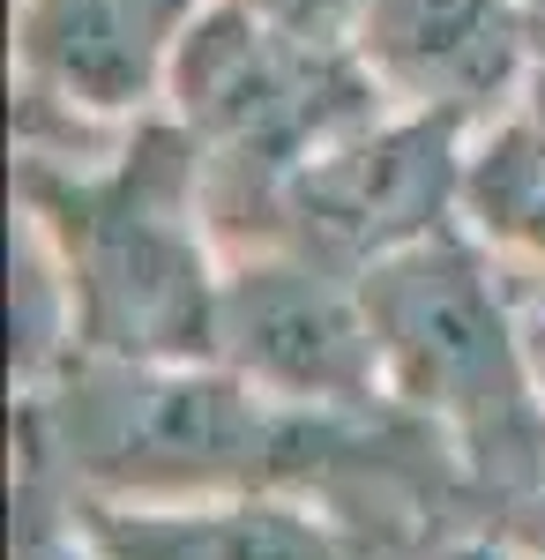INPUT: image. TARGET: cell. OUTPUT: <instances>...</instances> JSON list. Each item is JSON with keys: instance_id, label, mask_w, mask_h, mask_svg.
I'll list each match as a JSON object with an SVG mask.
<instances>
[{"instance_id": "cell-11", "label": "cell", "mask_w": 545, "mask_h": 560, "mask_svg": "<svg viewBox=\"0 0 545 560\" xmlns=\"http://www.w3.org/2000/svg\"><path fill=\"white\" fill-rule=\"evenodd\" d=\"M463 217H471L486 240L531 247V255L545 261V158L508 128V120L471 142V195H463Z\"/></svg>"}, {"instance_id": "cell-9", "label": "cell", "mask_w": 545, "mask_h": 560, "mask_svg": "<svg viewBox=\"0 0 545 560\" xmlns=\"http://www.w3.org/2000/svg\"><path fill=\"white\" fill-rule=\"evenodd\" d=\"M83 560H351L314 509L285 493H224L165 509H83Z\"/></svg>"}, {"instance_id": "cell-12", "label": "cell", "mask_w": 545, "mask_h": 560, "mask_svg": "<svg viewBox=\"0 0 545 560\" xmlns=\"http://www.w3.org/2000/svg\"><path fill=\"white\" fill-rule=\"evenodd\" d=\"M486 247H494V277H501L508 329H515V351H523L531 396L545 404V261L531 247H508V240H486Z\"/></svg>"}, {"instance_id": "cell-5", "label": "cell", "mask_w": 545, "mask_h": 560, "mask_svg": "<svg viewBox=\"0 0 545 560\" xmlns=\"http://www.w3.org/2000/svg\"><path fill=\"white\" fill-rule=\"evenodd\" d=\"M463 195H471V135L389 105L381 120L329 142L314 165H299L285 187H269L247 224L224 240V255L299 247L336 269H367L411 240L463 224Z\"/></svg>"}, {"instance_id": "cell-10", "label": "cell", "mask_w": 545, "mask_h": 560, "mask_svg": "<svg viewBox=\"0 0 545 560\" xmlns=\"http://www.w3.org/2000/svg\"><path fill=\"white\" fill-rule=\"evenodd\" d=\"M456 486L478 538L508 560H545V411L456 448Z\"/></svg>"}, {"instance_id": "cell-6", "label": "cell", "mask_w": 545, "mask_h": 560, "mask_svg": "<svg viewBox=\"0 0 545 560\" xmlns=\"http://www.w3.org/2000/svg\"><path fill=\"white\" fill-rule=\"evenodd\" d=\"M210 359L285 411H329V419L396 411L389 382H381L359 269H336V261L299 255V247L224 255Z\"/></svg>"}, {"instance_id": "cell-7", "label": "cell", "mask_w": 545, "mask_h": 560, "mask_svg": "<svg viewBox=\"0 0 545 560\" xmlns=\"http://www.w3.org/2000/svg\"><path fill=\"white\" fill-rule=\"evenodd\" d=\"M217 0H15L23 150H90L165 113L172 60Z\"/></svg>"}, {"instance_id": "cell-4", "label": "cell", "mask_w": 545, "mask_h": 560, "mask_svg": "<svg viewBox=\"0 0 545 560\" xmlns=\"http://www.w3.org/2000/svg\"><path fill=\"white\" fill-rule=\"evenodd\" d=\"M359 292H367V314H374L389 404L411 411L433 441L478 448L501 427L545 411L531 396L515 329H508L494 247L471 217L433 232V240H411L396 255L367 261Z\"/></svg>"}, {"instance_id": "cell-14", "label": "cell", "mask_w": 545, "mask_h": 560, "mask_svg": "<svg viewBox=\"0 0 545 560\" xmlns=\"http://www.w3.org/2000/svg\"><path fill=\"white\" fill-rule=\"evenodd\" d=\"M508 128H515V135H523V142H531V150L545 158V0H538V83H531V97H523V113H515Z\"/></svg>"}, {"instance_id": "cell-8", "label": "cell", "mask_w": 545, "mask_h": 560, "mask_svg": "<svg viewBox=\"0 0 545 560\" xmlns=\"http://www.w3.org/2000/svg\"><path fill=\"white\" fill-rule=\"evenodd\" d=\"M351 45L396 113L478 142L538 83V0H367Z\"/></svg>"}, {"instance_id": "cell-2", "label": "cell", "mask_w": 545, "mask_h": 560, "mask_svg": "<svg viewBox=\"0 0 545 560\" xmlns=\"http://www.w3.org/2000/svg\"><path fill=\"white\" fill-rule=\"evenodd\" d=\"M31 404V456L76 509H165L224 493H292L336 464L351 419L285 411L217 359H60Z\"/></svg>"}, {"instance_id": "cell-1", "label": "cell", "mask_w": 545, "mask_h": 560, "mask_svg": "<svg viewBox=\"0 0 545 560\" xmlns=\"http://www.w3.org/2000/svg\"><path fill=\"white\" fill-rule=\"evenodd\" d=\"M15 202L76 306V351L210 359L224 240L210 224L202 150L172 113L90 150H23Z\"/></svg>"}, {"instance_id": "cell-3", "label": "cell", "mask_w": 545, "mask_h": 560, "mask_svg": "<svg viewBox=\"0 0 545 560\" xmlns=\"http://www.w3.org/2000/svg\"><path fill=\"white\" fill-rule=\"evenodd\" d=\"M165 113L195 135L210 224L217 240H232L269 187H285L351 128L381 120L389 97L367 75L359 45L299 38L240 0H217L172 60Z\"/></svg>"}, {"instance_id": "cell-13", "label": "cell", "mask_w": 545, "mask_h": 560, "mask_svg": "<svg viewBox=\"0 0 545 560\" xmlns=\"http://www.w3.org/2000/svg\"><path fill=\"white\" fill-rule=\"evenodd\" d=\"M240 8L285 23V31H299V38H336V45L359 38V15H367V0H240Z\"/></svg>"}]
</instances>
